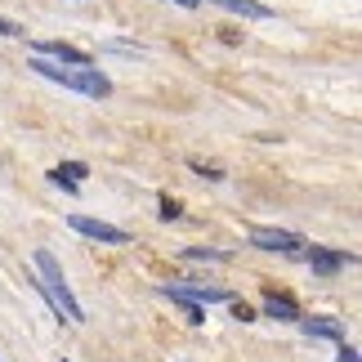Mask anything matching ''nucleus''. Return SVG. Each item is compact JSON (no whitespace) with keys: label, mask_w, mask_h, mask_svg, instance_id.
<instances>
[{"label":"nucleus","mask_w":362,"mask_h":362,"mask_svg":"<svg viewBox=\"0 0 362 362\" xmlns=\"http://www.w3.org/2000/svg\"><path fill=\"white\" fill-rule=\"evenodd\" d=\"M27 67H32L36 76L54 81V86H63V90L90 94V99H107V94H112V81H107L94 63H86V67H63V63H49V59H32Z\"/></svg>","instance_id":"nucleus-1"},{"label":"nucleus","mask_w":362,"mask_h":362,"mask_svg":"<svg viewBox=\"0 0 362 362\" xmlns=\"http://www.w3.org/2000/svg\"><path fill=\"white\" fill-rule=\"evenodd\" d=\"M36 273H40V286H45V296L54 300V309L63 313V322H86V313H81V304L72 296V286H67V277L59 269V259L49 255V250H36Z\"/></svg>","instance_id":"nucleus-2"},{"label":"nucleus","mask_w":362,"mask_h":362,"mask_svg":"<svg viewBox=\"0 0 362 362\" xmlns=\"http://www.w3.org/2000/svg\"><path fill=\"white\" fill-rule=\"evenodd\" d=\"M250 246L277 250V255H304V250H309V242L291 228H250Z\"/></svg>","instance_id":"nucleus-3"},{"label":"nucleus","mask_w":362,"mask_h":362,"mask_svg":"<svg viewBox=\"0 0 362 362\" xmlns=\"http://www.w3.org/2000/svg\"><path fill=\"white\" fill-rule=\"evenodd\" d=\"M81 238H90V242H107V246H130V233L117 228V224H103V219H90V215H72L67 219Z\"/></svg>","instance_id":"nucleus-4"},{"label":"nucleus","mask_w":362,"mask_h":362,"mask_svg":"<svg viewBox=\"0 0 362 362\" xmlns=\"http://www.w3.org/2000/svg\"><path fill=\"white\" fill-rule=\"evenodd\" d=\"M304 255H309L313 273H322V277L340 273L344 264H358V255H354V250H327V246H313V250H304Z\"/></svg>","instance_id":"nucleus-5"},{"label":"nucleus","mask_w":362,"mask_h":362,"mask_svg":"<svg viewBox=\"0 0 362 362\" xmlns=\"http://www.w3.org/2000/svg\"><path fill=\"white\" fill-rule=\"evenodd\" d=\"M36 54H40V59H59V63H67V67H86V63H90L86 49L63 45V40H36Z\"/></svg>","instance_id":"nucleus-6"},{"label":"nucleus","mask_w":362,"mask_h":362,"mask_svg":"<svg viewBox=\"0 0 362 362\" xmlns=\"http://www.w3.org/2000/svg\"><path fill=\"white\" fill-rule=\"evenodd\" d=\"M264 313L269 317H277V322H300V304L291 300V296H282V291H264Z\"/></svg>","instance_id":"nucleus-7"},{"label":"nucleus","mask_w":362,"mask_h":362,"mask_svg":"<svg viewBox=\"0 0 362 362\" xmlns=\"http://www.w3.org/2000/svg\"><path fill=\"white\" fill-rule=\"evenodd\" d=\"M300 327L309 331V336H317V340H340L344 336V327L336 317H300Z\"/></svg>","instance_id":"nucleus-8"},{"label":"nucleus","mask_w":362,"mask_h":362,"mask_svg":"<svg viewBox=\"0 0 362 362\" xmlns=\"http://www.w3.org/2000/svg\"><path fill=\"white\" fill-rule=\"evenodd\" d=\"M211 5H219V9H228V13H242V18H273V9H264V5H255V0H211Z\"/></svg>","instance_id":"nucleus-9"},{"label":"nucleus","mask_w":362,"mask_h":362,"mask_svg":"<svg viewBox=\"0 0 362 362\" xmlns=\"http://www.w3.org/2000/svg\"><path fill=\"white\" fill-rule=\"evenodd\" d=\"M161 296H165V300H175V304H179V309H184V317H188V322H192V327H202V322H206V309H202V304H197V300H188V296H179V291H170V286H161Z\"/></svg>","instance_id":"nucleus-10"},{"label":"nucleus","mask_w":362,"mask_h":362,"mask_svg":"<svg viewBox=\"0 0 362 362\" xmlns=\"http://www.w3.org/2000/svg\"><path fill=\"white\" fill-rule=\"evenodd\" d=\"M170 286V282H165ZM179 291V296H188V300H197V304H215V300H228V291H219V286H170Z\"/></svg>","instance_id":"nucleus-11"},{"label":"nucleus","mask_w":362,"mask_h":362,"mask_svg":"<svg viewBox=\"0 0 362 362\" xmlns=\"http://www.w3.org/2000/svg\"><path fill=\"white\" fill-rule=\"evenodd\" d=\"M188 259H211V264H228V250H211V246H188Z\"/></svg>","instance_id":"nucleus-12"},{"label":"nucleus","mask_w":362,"mask_h":362,"mask_svg":"<svg viewBox=\"0 0 362 362\" xmlns=\"http://www.w3.org/2000/svg\"><path fill=\"white\" fill-rule=\"evenodd\" d=\"M54 175H63V179H72V184H81V179H86L90 170H86V165H81V161H63V165H59V170H54Z\"/></svg>","instance_id":"nucleus-13"},{"label":"nucleus","mask_w":362,"mask_h":362,"mask_svg":"<svg viewBox=\"0 0 362 362\" xmlns=\"http://www.w3.org/2000/svg\"><path fill=\"white\" fill-rule=\"evenodd\" d=\"M0 36L18 40V36H27V27H23V23H13V18H0Z\"/></svg>","instance_id":"nucleus-14"},{"label":"nucleus","mask_w":362,"mask_h":362,"mask_svg":"<svg viewBox=\"0 0 362 362\" xmlns=\"http://www.w3.org/2000/svg\"><path fill=\"white\" fill-rule=\"evenodd\" d=\"M179 215H184V206L175 197H161V219H179Z\"/></svg>","instance_id":"nucleus-15"},{"label":"nucleus","mask_w":362,"mask_h":362,"mask_svg":"<svg viewBox=\"0 0 362 362\" xmlns=\"http://www.w3.org/2000/svg\"><path fill=\"white\" fill-rule=\"evenodd\" d=\"M233 317H238V322H255V309L242 304V300H233Z\"/></svg>","instance_id":"nucleus-16"},{"label":"nucleus","mask_w":362,"mask_h":362,"mask_svg":"<svg viewBox=\"0 0 362 362\" xmlns=\"http://www.w3.org/2000/svg\"><path fill=\"white\" fill-rule=\"evenodd\" d=\"M192 170L206 175V179H224V170H215V165H206V161H192Z\"/></svg>","instance_id":"nucleus-17"},{"label":"nucleus","mask_w":362,"mask_h":362,"mask_svg":"<svg viewBox=\"0 0 362 362\" xmlns=\"http://www.w3.org/2000/svg\"><path fill=\"white\" fill-rule=\"evenodd\" d=\"M336 362H358V349H354V344H340V358Z\"/></svg>","instance_id":"nucleus-18"},{"label":"nucleus","mask_w":362,"mask_h":362,"mask_svg":"<svg viewBox=\"0 0 362 362\" xmlns=\"http://www.w3.org/2000/svg\"><path fill=\"white\" fill-rule=\"evenodd\" d=\"M175 5H179V9H197L202 0H175Z\"/></svg>","instance_id":"nucleus-19"},{"label":"nucleus","mask_w":362,"mask_h":362,"mask_svg":"<svg viewBox=\"0 0 362 362\" xmlns=\"http://www.w3.org/2000/svg\"><path fill=\"white\" fill-rule=\"evenodd\" d=\"M63 362H67V358H63Z\"/></svg>","instance_id":"nucleus-20"}]
</instances>
